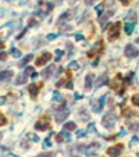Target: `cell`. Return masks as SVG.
<instances>
[{"instance_id": "cell-33", "label": "cell", "mask_w": 139, "mask_h": 157, "mask_svg": "<svg viewBox=\"0 0 139 157\" xmlns=\"http://www.w3.org/2000/svg\"><path fill=\"white\" fill-rule=\"evenodd\" d=\"M50 138H48V139H46V141L43 142V147H50Z\"/></svg>"}, {"instance_id": "cell-40", "label": "cell", "mask_w": 139, "mask_h": 157, "mask_svg": "<svg viewBox=\"0 0 139 157\" xmlns=\"http://www.w3.org/2000/svg\"><path fill=\"white\" fill-rule=\"evenodd\" d=\"M75 39H77V40H82L83 36H82V35H75Z\"/></svg>"}, {"instance_id": "cell-38", "label": "cell", "mask_w": 139, "mask_h": 157, "mask_svg": "<svg viewBox=\"0 0 139 157\" xmlns=\"http://www.w3.org/2000/svg\"><path fill=\"white\" fill-rule=\"evenodd\" d=\"M78 138H82V136H85V131H78Z\"/></svg>"}, {"instance_id": "cell-35", "label": "cell", "mask_w": 139, "mask_h": 157, "mask_svg": "<svg viewBox=\"0 0 139 157\" xmlns=\"http://www.w3.org/2000/svg\"><path fill=\"white\" fill-rule=\"evenodd\" d=\"M6 59H7V54H6L4 52H1V53H0V60H1V61H4Z\"/></svg>"}, {"instance_id": "cell-39", "label": "cell", "mask_w": 139, "mask_h": 157, "mask_svg": "<svg viewBox=\"0 0 139 157\" xmlns=\"http://www.w3.org/2000/svg\"><path fill=\"white\" fill-rule=\"evenodd\" d=\"M120 1L123 3V6H128V4H129V1H131V0H120Z\"/></svg>"}, {"instance_id": "cell-23", "label": "cell", "mask_w": 139, "mask_h": 157, "mask_svg": "<svg viewBox=\"0 0 139 157\" xmlns=\"http://www.w3.org/2000/svg\"><path fill=\"white\" fill-rule=\"evenodd\" d=\"M77 128L75 122H67V124L64 125V129H67V131H74Z\"/></svg>"}, {"instance_id": "cell-13", "label": "cell", "mask_w": 139, "mask_h": 157, "mask_svg": "<svg viewBox=\"0 0 139 157\" xmlns=\"http://www.w3.org/2000/svg\"><path fill=\"white\" fill-rule=\"evenodd\" d=\"M99 149H100V145L97 142H93V143H91V145L86 147V153L89 154V156H92V154H95Z\"/></svg>"}, {"instance_id": "cell-15", "label": "cell", "mask_w": 139, "mask_h": 157, "mask_svg": "<svg viewBox=\"0 0 139 157\" xmlns=\"http://www.w3.org/2000/svg\"><path fill=\"white\" fill-rule=\"evenodd\" d=\"M134 29H135V22H132V21H129V22H127L124 25V31H125L127 35H131L134 32Z\"/></svg>"}, {"instance_id": "cell-36", "label": "cell", "mask_w": 139, "mask_h": 157, "mask_svg": "<svg viewBox=\"0 0 139 157\" xmlns=\"http://www.w3.org/2000/svg\"><path fill=\"white\" fill-rule=\"evenodd\" d=\"M52 156H53L52 153H40L38 157H52Z\"/></svg>"}, {"instance_id": "cell-3", "label": "cell", "mask_w": 139, "mask_h": 157, "mask_svg": "<svg viewBox=\"0 0 139 157\" xmlns=\"http://www.w3.org/2000/svg\"><path fill=\"white\" fill-rule=\"evenodd\" d=\"M68 114H70V110H68L67 107H60V109L56 111V122H57V124L64 122V120L68 117Z\"/></svg>"}, {"instance_id": "cell-14", "label": "cell", "mask_w": 139, "mask_h": 157, "mask_svg": "<svg viewBox=\"0 0 139 157\" xmlns=\"http://www.w3.org/2000/svg\"><path fill=\"white\" fill-rule=\"evenodd\" d=\"M107 74H103L102 77H99L97 78V81H96V84H95V86L96 88H100V86H103V85H106L107 84Z\"/></svg>"}, {"instance_id": "cell-16", "label": "cell", "mask_w": 139, "mask_h": 157, "mask_svg": "<svg viewBox=\"0 0 139 157\" xmlns=\"http://www.w3.org/2000/svg\"><path fill=\"white\" fill-rule=\"evenodd\" d=\"M11 77H13V71H10V70H6V71L0 73V81H7Z\"/></svg>"}, {"instance_id": "cell-30", "label": "cell", "mask_w": 139, "mask_h": 157, "mask_svg": "<svg viewBox=\"0 0 139 157\" xmlns=\"http://www.w3.org/2000/svg\"><path fill=\"white\" fill-rule=\"evenodd\" d=\"M6 122H7V118H6V117L3 116V114L0 113V125H4Z\"/></svg>"}, {"instance_id": "cell-37", "label": "cell", "mask_w": 139, "mask_h": 157, "mask_svg": "<svg viewBox=\"0 0 139 157\" xmlns=\"http://www.w3.org/2000/svg\"><path fill=\"white\" fill-rule=\"evenodd\" d=\"M95 1L96 0H85V4H86V6H91V4H93Z\"/></svg>"}, {"instance_id": "cell-45", "label": "cell", "mask_w": 139, "mask_h": 157, "mask_svg": "<svg viewBox=\"0 0 139 157\" xmlns=\"http://www.w3.org/2000/svg\"><path fill=\"white\" fill-rule=\"evenodd\" d=\"M136 156H138V157H139V152H138V154H136Z\"/></svg>"}, {"instance_id": "cell-46", "label": "cell", "mask_w": 139, "mask_h": 157, "mask_svg": "<svg viewBox=\"0 0 139 157\" xmlns=\"http://www.w3.org/2000/svg\"><path fill=\"white\" fill-rule=\"evenodd\" d=\"M0 138H1V133H0Z\"/></svg>"}, {"instance_id": "cell-20", "label": "cell", "mask_w": 139, "mask_h": 157, "mask_svg": "<svg viewBox=\"0 0 139 157\" xmlns=\"http://www.w3.org/2000/svg\"><path fill=\"white\" fill-rule=\"evenodd\" d=\"M71 17H72V13H71V11H68V13H64L63 16H61V17H60V18H59V24H61V22H63L64 20H70V18H71Z\"/></svg>"}, {"instance_id": "cell-44", "label": "cell", "mask_w": 139, "mask_h": 157, "mask_svg": "<svg viewBox=\"0 0 139 157\" xmlns=\"http://www.w3.org/2000/svg\"><path fill=\"white\" fill-rule=\"evenodd\" d=\"M136 43H138V44H139V38H138V39H136Z\"/></svg>"}, {"instance_id": "cell-34", "label": "cell", "mask_w": 139, "mask_h": 157, "mask_svg": "<svg viewBox=\"0 0 139 157\" xmlns=\"http://www.w3.org/2000/svg\"><path fill=\"white\" fill-rule=\"evenodd\" d=\"M96 11H97V14H102V13H103V6H102V4H100V6H97V7H96Z\"/></svg>"}, {"instance_id": "cell-47", "label": "cell", "mask_w": 139, "mask_h": 157, "mask_svg": "<svg viewBox=\"0 0 139 157\" xmlns=\"http://www.w3.org/2000/svg\"><path fill=\"white\" fill-rule=\"evenodd\" d=\"M71 1H75V0H71Z\"/></svg>"}, {"instance_id": "cell-19", "label": "cell", "mask_w": 139, "mask_h": 157, "mask_svg": "<svg viewBox=\"0 0 139 157\" xmlns=\"http://www.w3.org/2000/svg\"><path fill=\"white\" fill-rule=\"evenodd\" d=\"M25 82H27V75H25V74H21V75L17 77V79H16L17 85H24Z\"/></svg>"}, {"instance_id": "cell-25", "label": "cell", "mask_w": 139, "mask_h": 157, "mask_svg": "<svg viewBox=\"0 0 139 157\" xmlns=\"http://www.w3.org/2000/svg\"><path fill=\"white\" fill-rule=\"evenodd\" d=\"M10 53H11L14 57H20L21 56V52L18 50V49H11V50H10Z\"/></svg>"}, {"instance_id": "cell-42", "label": "cell", "mask_w": 139, "mask_h": 157, "mask_svg": "<svg viewBox=\"0 0 139 157\" xmlns=\"http://www.w3.org/2000/svg\"><path fill=\"white\" fill-rule=\"evenodd\" d=\"M67 88H68V89H72V82H68V84H67Z\"/></svg>"}, {"instance_id": "cell-41", "label": "cell", "mask_w": 139, "mask_h": 157, "mask_svg": "<svg viewBox=\"0 0 139 157\" xmlns=\"http://www.w3.org/2000/svg\"><path fill=\"white\" fill-rule=\"evenodd\" d=\"M56 36H57V33H56V35H49V36H48V39H50V40H52V39H54Z\"/></svg>"}, {"instance_id": "cell-29", "label": "cell", "mask_w": 139, "mask_h": 157, "mask_svg": "<svg viewBox=\"0 0 139 157\" xmlns=\"http://www.w3.org/2000/svg\"><path fill=\"white\" fill-rule=\"evenodd\" d=\"M60 99H61V95H60L59 92H54V93H53V100H56V101H59Z\"/></svg>"}, {"instance_id": "cell-6", "label": "cell", "mask_w": 139, "mask_h": 157, "mask_svg": "<svg viewBox=\"0 0 139 157\" xmlns=\"http://www.w3.org/2000/svg\"><path fill=\"white\" fill-rule=\"evenodd\" d=\"M124 150V145H121V143H117V145L111 146V147H109L107 149V154L111 157H118L120 154H121V152Z\"/></svg>"}, {"instance_id": "cell-43", "label": "cell", "mask_w": 139, "mask_h": 157, "mask_svg": "<svg viewBox=\"0 0 139 157\" xmlns=\"http://www.w3.org/2000/svg\"><path fill=\"white\" fill-rule=\"evenodd\" d=\"M4 47V44H3V42H0V49H3Z\"/></svg>"}, {"instance_id": "cell-7", "label": "cell", "mask_w": 139, "mask_h": 157, "mask_svg": "<svg viewBox=\"0 0 139 157\" xmlns=\"http://www.w3.org/2000/svg\"><path fill=\"white\" fill-rule=\"evenodd\" d=\"M35 128L38 129V131H46V129L50 128V122H49V117H48V116L43 117V118H40V120L35 124Z\"/></svg>"}, {"instance_id": "cell-18", "label": "cell", "mask_w": 139, "mask_h": 157, "mask_svg": "<svg viewBox=\"0 0 139 157\" xmlns=\"http://www.w3.org/2000/svg\"><path fill=\"white\" fill-rule=\"evenodd\" d=\"M93 74H89V75H88L86 77V79H85V89H88V90H89V89L92 88V81H93Z\"/></svg>"}, {"instance_id": "cell-11", "label": "cell", "mask_w": 139, "mask_h": 157, "mask_svg": "<svg viewBox=\"0 0 139 157\" xmlns=\"http://www.w3.org/2000/svg\"><path fill=\"white\" fill-rule=\"evenodd\" d=\"M56 71V65H49V67H46V68L43 70V73H42V77L45 78V79H49V78L53 75V73Z\"/></svg>"}, {"instance_id": "cell-31", "label": "cell", "mask_w": 139, "mask_h": 157, "mask_svg": "<svg viewBox=\"0 0 139 157\" xmlns=\"http://www.w3.org/2000/svg\"><path fill=\"white\" fill-rule=\"evenodd\" d=\"M129 129H132V131H139V124H129Z\"/></svg>"}, {"instance_id": "cell-5", "label": "cell", "mask_w": 139, "mask_h": 157, "mask_svg": "<svg viewBox=\"0 0 139 157\" xmlns=\"http://www.w3.org/2000/svg\"><path fill=\"white\" fill-rule=\"evenodd\" d=\"M50 59H52V54L49 52H45V53H42L38 59H36V61H35V64H36V67H42V65H45L46 63H49L50 61Z\"/></svg>"}, {"instance_id": "cell-27", "label": "cell", "mask_w": 139, "mask_h": 157, "mask_svg": "<svg viewBox=\"0 0 139 157\" xmlns=\"http://www.w3.org/2000/svg\"><path fill=\"white\" fill-rule=\"evenodd\" d=\"M32 57H33V56H31V54H29V56H27V57H25V59H24V60H22V61H21V67H22V65H25V64H27V63H28V61H31L32 60Z\"/></svg>"}, {"instance_id": "cell-12", "label": "cell", "mask_w": 139, "mask_h": 157, "mask_svg": "<svg viewBox=\"0 0 139 157\" xmlns=\"http://www.w3.org/2000/svg\"><path fill=\"white\" fill-rule=\"evenodd\" d=\"M85 146L83 145H80V146H75V147H74V149H71L70 150V153H71V156L72 157H78V156H81V154L83 153V152H85Z\"/></svg>"}, {"instance_id": "cell-24", "label": "cell", "mask_w": 139, "mask_h": 157, "mask_svg": "<svg viewBox=\"0 0 139 157\" xmlns=\"http://www.w3.org/2000/svg\"><path fill=\"white\" fill-rule=\"evenodd\" d=\"M24 74H25V75H33V74H35V71H33V67H27Z\"/></svg>"}, {"instance_id": "cell-32", "label": "cell", "mask_w": 139, "mask_h": 157, "mask_svg": "<svg viewBox=\"0 0 139 157\" xmlns=\"http://www.w3.org/2000/svg\"><path fill=\"white\" fill-rule=\"evenodd\" d=\"M56 54H57V57H56V61H60V60H61V56H63V52H61V50H57V52H56Z\"/></svg>"}, {"instance_id": "cell-22", "label": "cell", "mask_w": 139, "mask_h": 157, "mask_svg": "<svg viewBox=\"0 0 139 157\" xmlns=\"http://www.w3.org/2000/svg\"><path fill=\"white\" fill-rule=\"evenodd\" d=\"M64 141H67V139H65V135H64L63 132H60V133H57V135H56V142L61 143V142H64Z\"/></svg>"}, {"instance_id": "cell-10", "label": "cell", "mask_w": 139, "mask_h": 157, "mask_svg": "<svg viewBox=\"0 0 139 157\" xmlns=\"http://www.w3.org/2000/svg\"><path fill=\"white\" fill-rule=\"evenodd\" d=\"M39 88H42V84H32L28 86V92L31 95L32 99H35L38 96V93H39Z\"/></svg>"}, {"instance_id": "cell-1", "label": "cell", "mask_w": 139, "mask_h": 157, "mask_svg": "<svg viewBox=\"0 0 139 157\" xmlns=\"http://www.w3.org/2000/svg\"><path fill=\"white\" fill-rule=\"evenodd\" d=\"M111 89H114L118 95H123L124 93L125 89H124V81L121 78V74H117L115 78H113V81H111Z\"/></svg>"}, {"instance_id": "cell-8", "label": "cell", "mask_w": 139, "mask_h": 157, "mask_svg": "<svg viewBox=\"0 0 139 157\" xmlns=\"http://www.w3.org/2000/svg\"><path fill=\"white\" fill-rule=\"evenodd\" d=\"M103 50V40H99L97 43L95 44V47L91 49L88 52V57H95V56H100V52Z\"/></svg>"}, {"instance_id": "cell-26", "label": "cell", "mask_w": 139, "mask_h": 157, "mask_svg": "<svg viewBox=\"0 0 139 157\" xmlns=\"http://www.w3.org/2000/svg\"><path fill=\"white\" fill-rule=\"evenodd\" d=\"M131 100H132V103H134L135 106H139V93H138V95H134Z\"/></svg>"}, {"instance_id": "cell-17", "label": "cell", "mask_w": 139, "mask_h": 157, "mask_svg": "<svg viewBox=\"0 0 139 157\" xmlns=\"http://www.w3.org/2000/svg\"><path fill=\"white\" fill-rule=\"evenodd\" d=\"M104 99H106V96H102V99H99V101H97V104L93 106V111H100V110L103 109V104H104Z\"/></svg>"}, {"instance_id": "cell-21", "label": "cell", "mask_w": 139, "mask_h": 157, "mask_svg": "<svg viewBox=\"0 0 139 157\" xmlns=\"http://www.w3.org/2000/svg\"><path fill=\"white\" fill-rule=\"evenodd\" d=\"M113 14H114V11H111V10H110V11H109L107 14H106V16H103L102 18H100V22H102V25H103V27H104V24H106V21H107L109 18H110L111 16H113Z\"/></svg>"}, {"instance_id": "cell-2", "label": "cell", "mask_w": 139, "mask_h": 157, "mask_svg": "<svg viewBox=\"0 0 139 157\" xmlns=\"http://www.w3.org/2000/svg\"><path fill=\"white\" fill-rule=\"evenodd\" d=\"M120 31H121V22L117 21L110 27L109 29V40H115L120 36Z\"/></svg>"}, {"instance_id": "cell-4", "label": "cell", "mask_w": 139, "mask_h": 157, "mask_svg": "<svg viewBox=\"0 0 139 157\" xmlns=\"http://www.w3.org/2000/svg\"><path fill=\"white\" fill-rule=\"evenodd\" d=\"M102 125H103L104 128H107V129H111L115 125V117L113 116L111 113L106 114L103 118H102Z\"/></svg>"}, {"instance_id": "cell-28", "label": "cell", "mask_w": 139, "mask_h": 157, "mask_svg": "<svg viewBox=\"0 0 139 157\" xmlns=\"http://www.w3.org/2000/svg\"><path fill=\"white\" fill-rule=\"evenodd\" d=\"M68 67H70V68H71V70H75V68H78L80 65H78V63H77V61H71V63H70V65H68Z\"/></svg>"}, {"instance_id": "cell-9", "label": "cell", "mask_w": 139, "mask_h": 157, "mask_svg": "<svg viewBox=\"0 0 139 157\" xmlns=\"http://www.w3.org/2000/svg\"><path fill=\"white\" fill-rule=\"evenodd\" d=\"M124 54L127 57H129V59H132V57H138L139 52L134 44H127V46H125V50H124Z\"/></svg>"}]
</instances>
